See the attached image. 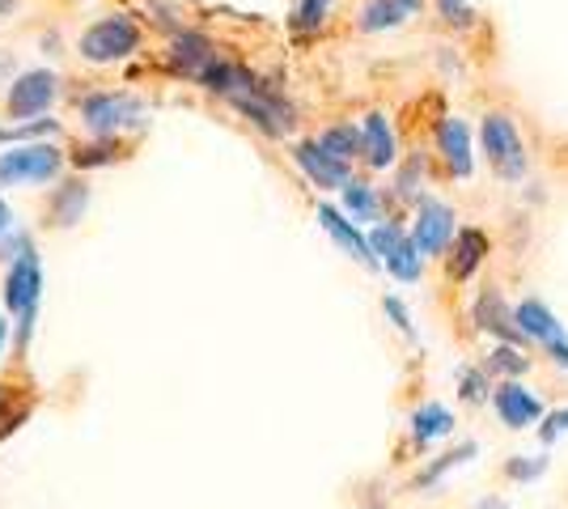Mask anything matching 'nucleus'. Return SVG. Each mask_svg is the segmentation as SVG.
Listing matches in <instances>:
<instances>
[{"instance_id": "nucleus-1", "label": "nucleus", "mask_w": 568, "mask_h": 509, "mask_svg": "<svg viewBox=\"0 0 568 509\" xmlns=\"http://www.w3.org/2000/svg\"><path fill=\"white\" fill-rule=\"evenodd\" d=\"M39 297H43V267H39L34 246H26V251L13 255V264L4 272V306L13 311V323H18V344L34 336Z\"/></svg>"}, {"instance_id": "nucleus-2", "label": "nucleus", "mask_w": 568, "mask_h": 509, "mask_svg": "<svg viewBox=\"0 0 568 509\" xmlns=\"http://www.w3.org/2000/svg\"><path fill=\"white\" fill-rule=\"evenodd\" d=\"M479 145H484V157L497 179L505 183H518L526 174V145H521L518 123L509 120L505 111H488L484 123H479Z\"/></svg>"}, {"instance_id": "nucleus-3", "label": "nucleus", "mask_w": 568, "mask_h": 509, "mask_svg": "<svg viewBox=\"0 0 568 509\" xmlns=\"http://www.w3.org/2000/svg\"><path fill=\"white\" fill-rule=\"evenodd\" d=\"M64 170V153L48 141H26L0 153V187H30V183H51Z\"/></svg>"}, {"instance_id": "nucleus-4", "label": "nucleus", "mask_w": 568, "mask_h": 509, "mask_svg": "<svg viewBox=\"0 0 568 509\" xmlns=\"http://www.w3.org/2000/svg\"><path fill=\"white\" fill-rule=\"evenodd\" d=\"M77 111L98 141H115V132L144 123V106L132 94H85L77 102Z\"/></svg>"}, {"instance_id": "nucleus-5", "label": "nucleus", "mask_w": 568, "mask_h": 509, "mask_svg": "<svg viewBox=\"0 0 568 509\" xmlns=\"http://www.w3.org/2000/svg\"><path fill=\"white\" fill-rule=\"evenodd\" d=\"M136 48H141V30L123 13H111L81 34V60L90 64H115V60H128Z\"/></svg>"}, {"instance_id": "nucleus-6", "label": "nucleus", "mask_w": 568, "mask_h": 509, "mask_svg": "<svg viewBox=\"0 0 568 509\" xmlns=\"http://www.w3.org/2000/svg\"><path fill=\"white\" fill-rule=\"evenodd\" d=\"M454 234H458V217H454V208L446 200H433L425 195L420 204H416V221H412V243L420 246V255L433 259V255H446L454 243Z\"/></svg>"}, {"instance_id": "nucleus-7", "label": "nucleus", "mask_w": 568, "mask_h": 509, "mask_svg": "<svg viewBox=\"0 0 568 509\" xmlns=\"http://www.w3.org/2000/svg\"><path fill=\"white\" fill-rule=\"evenodd\" d=\"M230 102H234L237 111L255 123L260 132H267V136H284V132H293V123H297V111L284 102L281 90H272V85H263V81L255 90L230 98Z\"/></svg>"}, {"instance_id": "nucleus-8", "label": "nucleus", "mask_w": 568, "mask_h": 509, "mask_svg": "<svg viewBox=\"0 0 568 509\" xmlns=\"http://www.w3.org/2000/svg\"><path fill=\"white\" fill-rule=\"evenodd\" d=\"M60 94V77L48 73V69H30V73L13 77L9 81V94H4V106H9V120H34V115H48V106Z\"/></svg>"}, {"instance_id": "nucleus-9", "label": "nucleus", "mask_w": 568, "mask_h": 509, "mask_svg": "<svg viewBox=\"0 0 568 509\" xmlns=\"http://www.w3.org/2000/svg\"><path fill=\"white\" fill-rule=\"evenodd\" d=\"M493 408H497L500 425H509V429H530V425H539L544 420V399L535 395L530 387H521L518 378H509V383H497L493 387Z\"/></svg>"}, {"instance_id": "nucleus-10", "label": "nucleus", "mask_w": 568, "mask_h": 509, "mask_svg": "<svg viewBox=\"0 0 568 509\" xmlns=\"http://www.w3.org/2000/svg\"><path fill=\"white\" fill-rule=\"evenodd\" d=\"M318 225L332 234V243L339 246L344 255H353L356 264H365L369 272H374V267H382L378 255H374V246H369V238L361 234V225H356L344 208H335V204H318Z\"/></svg>"}, {"instance_id": "nucleus-11", "label": "nucleus", "mask_w": 568, "mask_h": 509, "mask_svg": "<svg viewBox=\"0 0 568 509\" xmlns=\"http://www.w3.org/2000/svg\"><path fill=\"white\" fill-rule=\"evenodd\" d=\"M293 162L306 170V179L314 183V187H323V192H339V187L353 179L348 162L332 157V153L318 145V141H302V145L293 149Z\"/></svg>"}, {"instance_id": "nucleus-12", "label": "nucleus", "mask_w": 568, "mask_h": 509, "mask_svg": "<svg viewBox=\"0 0 568 509\" xmlns=\"http://www.w3.org/2000/svg\"><path fill=\"white\" fill-rule=\"evenodd\" d=\"M471 318L479 332H488V336H497L500 344H521V327L518 318H514V306L500 297V289H484L475 297L471 306Z\"/></svg>"}, {"instance_id": "nucleus-13", "label": "nucleus", "mask_w": 568, "mask_h": 509, "mask_svg": "<svg viewBox=\"0 0 568 509\" xmlns=\"http://www.w3.org/2000/svg\"><path fill=\"white\" fill-rule=\"evenodd\" d=\"M361 157L369 162V170H390L399 162V141H395V128L382 111H369L361 120Z\"/></svg>"}, {"instance_id": "nucleus-14", "label": "nucleus", "mask_w": 568, "mask_h": 509, "mask_svg": "<svg viewBox=\"0 0 568 509\" xmlns=\"http://www.w3.org/2000/svg\"><path fill=\"white\" fill-rule=\"evenodd\" d=\"M437 153H442V162H446V170H450L454 179H471V170H475L471 128L463 120L446 115V120L437 123Z\"/></svg>"}, {"instance_id": "nucleus-15", "label": "nucleus", "mask_w": 568, "mask_h": 509, "mask_svg": "<svg viewBox=\"0 0 568 509\" xmlns=\"http://www.w3.org/2000/svg\"><path fill=\"white\" fill-rule=\"evenodd\" d=\"M213 60H216L213 39H204L200 30H179V34H174V43H170V69H174V73L200 81V73H204Z\"/></svg>"}, {"instance_id": "nucleus-16", "label": "nucleus", "mask_w": 568, "mask_h": 509, "mask_svg": "<svg viewBox=\"0 0 568 509\" xmlns=\"http://www.w3.org/2000/svg\"><path fill=\"white\" fill-rule=\"evenodd\" d=\"M514 318H518L521 327V339H530V344H556V339H565V323L547 311L539 297H526L514 306Z\"/></svg>"}, {"instance_id": "nucleus-17", "label": "nucleus", "mask_w": 568, "mask_h": 509, "mask_svg": "<svg viewBox=\"0 0 568 509\" xmlns=\"http://www.w3.org/2000/svg\"><path fill=\"white\" fill-rule=\"evenodd\" d=\"M484 259H488V234L475 225H463L450 243V281H471Z\"/></svg>"}, {"instance_id": "nucleus-18", "label": "nucleus", "mask_w": 568, "mask_h": 509, "mask_svg": "<svg viewBox=\"0 0 568 509\" xmlns=\"http://www.w3.org/2000/svg\"><path fill=\"white\" fill-rule=\"evenodd\" d=\"M420 4H425V0H365L356 26H361L365 34L395 30V26H403L407 18H416V13H420Z\"/></svg>"}, {"instance_id": "nucleus-19", "label": "nucleus", "mask_w": 568, "mask_h": 509, "mask_svg": "<svg viewBox=\"0 0 568 509\" xmlns=\"http://www.w3.org/2000/svg\"><path fill=\"white\" fill-rule=\"evenodd\" d=\"M454 434V413L446 404H425L412 413V441L416 446H428V441H442V437Z\"/></svg>"}, {"instance_id": "nucleus-20", "label": "nucleus", "mask_w": 568, "mask_h": 509, "mask_svg": "<svg viewBox=\"0 0 568 509\" xmlns=\"http://www.w3.org/2000/svg\"><path fill=\"white\" fill-rule=\"evenodd\" d=\"M85 204H90V187H85V179H69V183H60L55 195H51V221L69 230V225L81 221Z\"/></svg>"}, {"instance_id": "nucleus-21", "label": "nucleus", "mask_w": 568, "mask_h": 509, "mask_svg": "<svg viewBox=\"0 0 568 509\" xmlns=\"http://www.w3.org/2000/svg\"><path fill=\"white\" fill-rule=\"evenodd\" d=\"M382 267L395 276V281H403V285H416L420 281V272H425V255H420V246L412 243V234L403 238L386 259H382Z\"/></svg>"}, {"instance_id": "nucleus-22", "label": "nucleus", "mask_w": 568, "mask_h": 509, "mask_svg": "<svg viewBox=\"0 0 568 509\" xmlns=\"http://www.w3.org/2000/svg\"><path fill=\"white\" fill-rule=\"evenodd\" d=\"M339 192H344V213H348L353 221H382V200H378V192H374L369 183L348 179Z\"/></svg>"}, {"instance_id": "nucleus-23", "label": "nucleus", "mask_w": 568, "mask_h": 509, "mask_svg": "<svg viewBox=\"0 0 568 509\" xmlns=\"http://www.w3.org/2000/svg\"><path fill=\"white\" fill-rule=\"evenodd\" d=\"M318 145L339 162H356L361 157V128L356 123H332V128L318 132Z\"/></svg>"}, {"instance_id": "nucleus-24", "label": "nucleus", "mask_w": 568, "mask_h": 509, "mask_svg": "<svg viewBox=\"0 0 568 509\" xmlns=\"http://www.w3.org/2000/svg\"><path fill=\"white\" fill-rule=\"evenodd\" d=\"M475 455H479V446H475V441H467V446H458V450H450V455H442V459L428 462L425 471L416 476V488H437V485H442V476H446L450 467H458V462H471Z\"/></svg>"}, {"instance_id": "nucleus-25", "label": "nucleus", "mask_w": 568, "mask_h": 509, "mask_svg": "<svg viewBox=\"0 0 568 509\" xmlns=\"http://www.w3.org/2000/svg\"><path fill=\"white\" fill-rule=\"evenodd\" d=\"M484 369H488V374H497V378H521V374L530 369V357L521 353L518 344H497V353L488 357Z\"/></svg>"}, {"instance_id": "nucleus-26", "label": "nucleus", "mask_w": 568, "mask_h": 509, "mask_svg": "<svg viewBox=\"0 0 568 509\" xmlns=\"http://www.w3.org/2000/svg\"><path fill=\"white\" fill-rule=\"evenodd\" d=\"M420 183H425V157H407L399 166V174H395V195L420 204V200H425V195H420Z\"/></svg>"}, {"instance_id": "nucleus-27", "label": "nucleus", "mask_w": 568, "mask_h": 509, "mask_svg": "<svg viewBox=\"0 0 568 509\" xmlns=\"http://www.w3.org/2000/svg\"><path fill=\"white\" fill-rule=\"evenodd\" d=\"M332 4L335 0H297V9H293V30H302V34L318 30V26L327 22Z\"/></svg>"}, {"instance_id": "nucleus-28", "label": "nucleus", "mask_w": 568, "mask_h": 509, "mask_svg": "<svg viewBox=\"0 0 568 509\" xmlns=\"http://www.w3.org/2000/svg\"><path fill=\"white\" fill-rule=\"evenodd\" d=\"M488 390H493V374L488 369H458V395L467 404H484Z\"/></svg>"}, {"instance_id": "nucleus-29", "label": "nucleus", "mask_w": 568, "mask_h": 509, "mask_svg": "<svg viewBox=\"0 0 568 509\" xmlns=\"http://www.w3.org/2000/svg\"><path fill=\"white\" fill-rule=\"evenodd\" d=\"M403 238H407V230H399L395 221H378V225L369 230V246H374V255H378V264H382V259H386V255H390V251H395V246L403 243Z\"/></svg>"}, {"instance_id": "nucleus-30", "label": "nucleus", "mask_w": 568, "mask_h": 509, "mask_svg": "<svg viewBox=\"0 0 568 509\" xmlns=\"http://www.w3.org/2000/svg\"><path fill=\"white\" fill-rule=\"evenodd\" d=\"M60 123L55 120H34V123H18V128H0V141H39V136H55Z\"/></svg>"}, {"instance_id": "nucleus-31", "label": "nucleus", "mask_w": 568, "mask_h": 509, "mask_svg": "<svg viewBox=\"0 0 568 509\" xmlns=\"http://www.w3.org/2000/svg\"><path fill=\"white\" fill-rule=\"evenodd\" d=\"M119 153H115V145L111 141H98V145H90V149H77L72 153V166L77 170H94V166H111Z\"/></svg>"}, {"instance_id": "nucleus-32", "label": "nucleus", "mask_w": 568, "mask_h": 509, "mask_svg": "<svg viewBox=\"0 0 568 509\" xmlns=\"http://www.w3.org/2000/svg\"><path fill=\"white\" fill-rule=\"evenodd\" d=\"M505 471H509V480H521V485H526V480H539V476H544L547 459H544V455H535V459H526V455H514V459L505 462Z\"/></svg>"}, {"instance_id": "nucleus-33", "label": "nucleus", "mask_w": 568, "mask_h": 509, "mask_svg": "<svg viewBox=\"0 0 568 509\" xmlns=\"http://www.w3.org/2000/svg\"><path fill=\"white\" fill-rule=\"evenodd\" d=\"M437 13H442L454 30H467V26H475V9L467 4V0H437Z\"/></svg>"}, {"instance_id": "nucleus-34", "label": "nucleus", "mask_w": 568, "mask_h": 509, "mask_svg": "<svg viewBox=\"0 0 568 509\" xmlns=\"http://www.w3.org/2000/svg\"><path fill=\"white\" fill-rule=\"evenodd\" d=\"M382 311H386V318H390V323L399 327L403 336H407V339H416V327H412V315H407V306H403L399 297H386V302H382Z\"/></svg>"}, {"instance_id": "nucleus-35", "label": "nucleus", "mask_w": 568, "mask_h": 509, "mask_svg": "<svg viewBox=\"0 0 568 509\" xmlns=\"http://www.w3.org/2000/svg\"><path fill=\"white\" fill-rule=\"evenodd\" d=\"M560 434H568V408L544 416V429H539V437H544V441H556Z\"/></svg>"}, {"instance_id": "nucleus-36", "label": "nucleus", "mask_w": 568, "mask_h": 509, "mask_svg": "<svg viewBox=\"0 0 568 509\" xmlns=\"http://www.w3.org/2000/svg\"><path fill=\"white\" fill-rule=\"evenodd\" d=\"M547 357H551L556 365H565V369H568V336H565V339H556V344H547Z\"/></svg>"}, {"instance_id": "nucleus-37", "label": "nucleus", "mask_w": 568, "mask_h": 509, "mask_svg": "<svg viewBox=\"0 0 568 509\" xmlns=\"http://www.w3.org/2000/svg\"><path fill=\"white\" fill-rule=\"evenodd\" d=\"M9 230H13V208L0 200V238H9Z\"/></svg>"}, {"instance_id": "nucleus-38", "label": "nucleus", "mask_w": 568, "mask_h": 509, "mask_svg": "<svg viewBox=\"0 0 568 509\" xmlns=\"http://www.w3.org/2000/svg\"><path fill=\"white\" fill-rule=\"evenodd\" d=\"M479 509H509V506H505L500 497H484V501H479Z\"/></svg>"}, {"instance_id": "nucleus-39", "label": "nucleus", "mask_w": 568, "mask_h": 509, "mask_svg": "<svg viewBox=\"0 0 568 509\" xmlns=\"http://www.w3.org/2000/svg\"><path fill=\"white\" fill-rule=\"evenodd\" d=\"M4 344H9V323H4V315H0V357H4Z\"/></svg>"}, {"instance_id": "nucleus-40", "label": "nucleus", "mask_w": 568, "mask_h": 509, "mask_svg": "<svg viewBox=\"0 0 568 509\" xmlns=\"http://www.w3.org/2000/svg\"><path fill=\"white\" fill-rule=\"evenodd\" d=\"M369 509H378V506H369Z\"/></svg>"}]
</instances>
